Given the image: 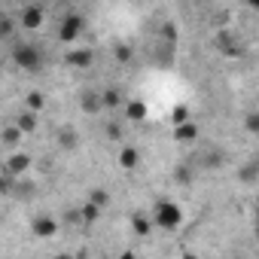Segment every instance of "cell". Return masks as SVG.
Here are the masks:
<instances>
[{
  "label": "cell",
  "mask_w": 259,
  "mask_h": 259,
  "mask_svg": "<svg viewBox=\"0 0 259 259\" xmlns=\"http://www.w3.org/2000/svg\"><path fill=\"white\" fill-rule=\"evenodd\" d=\"M10 55H13V64L25 73H37L43 67V49L37 43H16Z\"/></svg>",
  "instance_id": "cell-1"
},
{
  "label": "cell",
  "mask_w": 259,
  "mask_h": 259,
  "mask_svg": "<svg viewBox=\"0 0 259 259\" xmlns=\"http://www.w3.org/2000/svg\"><path fill=\"white\" fill-rule=\"evenodd\" d=\"M150 217H153V223H156L159 229H165V232H174V229L183 223V210H180V204H174V201H159Z\"/></svg>",
  "instance_id": "cell-2"
},
{
  "label": "cell",
  "mask_w": 259,
  "mask_h": 259,
  "mask_svg": "<svg viewBox=\"0 0 259 259\" xmlns=\"http://www.w3.org/2000/svg\"><path fill=\"white\" fill-rule=\"evenodd\" d=\"M43 22H46V10H43L40 4H25V7L19 10V28H25V31H40Z\"/></svg>",
  "instance_id": "cell-3"
},
{
  "label": "cell",
  "mask_w": 259,
  "mask_h": 259,
  "mask_svg": "<svg viewBox=\"0 0 259 259\" xmlns=\"http://www.w3.org/2000/svg\"><path fill=\"white\" fill-rule=\"evenodd\" d=\"M82 28H85L82 16L70 10V13L61 19V25H58V40H61V43H76V37L82 34Z\"/></svg>",
  "instance_id": "cell-4"
},
{
  "label": "cell",
  "mask_w": 259,
  "mask_h": 259,
  "mask_svg": "<svg viewBox=\"0 0 259 259\" xmlns=\"http://www.w3.org/2000/svg\"><path fill=\"white\" fill-rule=\"evenodd\" d=\"M31 165H34V159H31L28 153H22V150H19V153H10V156H7L4 174H10V177H16V180H19V177H25V174L31 171Z\"/></svg>",
  "instance_id": "cell-5"
},
{
  "label": "cell",
  "mask_w": 259,
  "mask_h": 259,
  "mask_svg": "<svg viewBox=\"0 0 259 259\" xmlns=\"http://www.w3.org/2000/svg\"><path fill=\"white\" fill-rule=\"evenodd\" d=\"M122 116H125V122H147L150 107H147V101H144V98H125Z\"/></svg>",
  "instance_id": "cell-6"
},
{
  "label": "cell",
  "mask_w": 259,
  "mask_h": 259,
  "mask_svg": "<svg viewBox=\"0 0 259 259\" xmlns=\"http://www.w3.org/2000/svg\"><path fill=\"white\" fill-rule=\"evenodd\" d=\"M55 144H58V150L73 153V150L79 147V132H76L73 125H58V132H55Z\"/></svg>",
  "instance_id": "cell-7"
},
{
  "label": "cell",
  "mask_w": 259,
  "mask_h": 259,
  "mask_svg": "<svg viewBox=\"0 0 259 259\" xmlns=\"http://www.w3.org/2000/svg\"><path fill=\"white\" fill-rule=\"evenodd\" d=\"M79 110H82V113H89V116H98V113L104 110V98H101V92L85 89V92L79 95Z\"/></svg>",
  "instance_id": "cell-8"
},
{
  "label": "cell",
  "mask_w": 259,
  "mask_h": 259,
  "mask_svg": "<svg viewBox=\"0 0 259 259\" xmlns=\"http://www.w3.org/2000/svg\"><path fill=\"white\" fill-rule=\"evenodd\" d=\"M171 138L177 144H195L201 138V128H198V122H183V125H177L174 132H171Z\"/></svg>",
  "instance_id": "cell-9"
},
{
  "label": "cell",
  "mask_w": 259,
  "mask_h": 259,
  "mask_svg": "<svg viewBox=\"0 0 259 259\" xmlns=\"http://www.w3.org/2000/svg\"><path fill=\"white\" fill-rule=\"evenodd\" d=\"M31 232H34L37 238H52V235L58 232V220H52V217L40 213V217H34V220H31Z\"/></svg>",
  "instance_id": "cell-10"
},
{
  "label": "cell",
  "mask_w": 259,
  "mask_h": 259,
  "mask_svg": "<svg viewBox=\"0 0 259 259\" xmlns=\"http://www.w3.org/2000/svg\"><path fill=\"white\" fill-rule=\"evenodd\" d=\"M64 61H67L70 67H89V64L95 61V55H92V49H82V46H73V49H67V55H64Z\"/></svg>",
  "instance_id": "cell-11"
},
{
  "label": "cell",
  "mask_w": 259,
  "mask_h": 259,
  "mask_svg": "<svg viewBox=\"0 0 259 259\" xmlns=\"http://www.w3.org/2000/svg\"><path fill=\"white\" fill-rule=\"evenodd\" d=\"M226 162V156L220 153V150H204L198 159H195V168L198 171H213V168H220Z\"/></svg>",
  "instance_id": "cell-12"
},
{
  "label": "cell",
  "mask_w": 259,
  "mask_h": 259,
  "mask_svg": "<svg viewBox=\"0 0 259 259\" xmlns=\"http://www.w3.org/2000/svg\"><path fill=\"white\" fill-rule=\"evenodd\" d=\"M22 138H25V135H22V128H19L16 122H10V125H4V135H0V141H4V147H7L10 153H19L16 147L22 144Z\"/></svg>",
  "instance_id": "cell-13"
},
{
  "label": "cell",
  "mask_w": 259,
  "mask_h": 259,
  "mask_svg": "<svg viewBox=\"0 0 259 259\" xmlns=\"http://www.w3.org/2000/svg\"><path fill=\"white\" fill-rule=\"evenodd\" d=\"M138 162H141L138 147L122 144V150H119V165H122V171H135V168H138Z\"/></svg>",
  "instance_id": "cell-14"
},
{
  "label": "cell",
  "mask_w": 259,
  "mask_h": 259,
  "mask_svg": "<svg viewBox=\"0 0 259 259\" xmlns=\"http://www.w3.org/2000/svg\"><path fill=\"white\" fill-rule=\"evenodd\" d=\"M217 46H220L223 55H238V43H235V37L229 31H220L217 34Z\"/></svg>",
  "instance_id": "cell-15"
},
{
  "label": "cell",
  "mask_w": 259,
  "mask_h": 259,
  "mask_svg": "<svg viewBox=\"0 0 259 259\" xmlns=\"http://www.w3.org/2000/svg\"><path fill=\"white\" fill-rule=\"evenodd\" d=\"M34 192H37V186H34L31 180H25V177H19V180L13 183V192H10V195H13V198H31Z\"/></svg>",
  "instance_id": "cell-16"
},
{
  "label": "cell",
  "mask_w": 259,
  "mask_h": 259,
  "mask_svg": "<svg viewBox=\"0 0 259 259\" xmlns=\"http://www.w3.org/2000/svg\"><path fill=\"white\" fill-rule=\"evenodd\" d=\"M16 125L22 128V135H31V132H37V113H31V110H22V113H19V119H16Z\"/></svg>",
  "instance_id": "cell-17"
},
{
  "label": "cell",
  "mask_w": 259,
  "mask_h": 259,
  "mask_svg": "<svg viewBox=\"0 0 259 259\" xmlns=\"http://www.w3.org/2000/svg\"><path fill=\"white\" fill-rule=\"evenodd\" d=\"M153 226H156V223H153V217H144V213H135V217H132V229H135L141 238H144V235H150V232H153Z\"/></svg>",
  "instance_id": "cell-18"
},
{
  "label": "cell",
  "mask_w": 259,
  "mask_h": 259,
  "mask_svg": "<svg viewBox=\"0 0 259 259\" xmlns=\"http://www.w3.org/2000/svg\"><path fill=\"white\" fill-rule=\"evenodd\" d=\"M43 107H46V95H43V92H28V95H25V110L40 113Z\"/></svg>",
  "instance_id": "cell-19"
},
{
  "label": "cell",
  "mask_w": 259,
  "mask_h": 259,
  "mask_svg": "<svg viewBox=\"0 0 259 259\" xmlns=\"http://www.w3.org/2000/svg\"><path fill=\"white\" fill-rule=\"evenodd\" d=\"M101 98H104V107H110V110L125 107V101H122V92H119V89H104V92H101Z\"/></svg>",
  "instance_id": "cell-20"
},
{
  "label": "cell",
  "mask_w": 259,
  "mask_h": 259,
  "mask_svg": "<svg viewBox=\"0 0 259 259\" xmlns=\"http://www.w3.org/2000/svg\"><path fill=\"white\" fill-rule=\"evenodd\" d=\"M98 217H101V207H98V204H92V201H89V204H82V207H79V223H95Z\"/></svg>",
  "instance_id": "cell-21"
},
{
  "label": "cell",
  "mask_w": 259,
  "mask_h": 259,
  "mask_svg": "<svg viewBox=\"0 0 259 259\" xmlns=\"http://www.w3.org/2000/svg\"><path fill=\"white\" fill-rule=\"evenodd\" d=\"M238 180H241V183H253V180H259V168H256V162L244 165V168L238 171Z\"/></svg>",
  "instance_id": "cell-22"
},
{
  "label": "cell",
  "mask_w": 259,
  "mask_h": 259,
  "mask_svg": "<svg viewBox=\"0 0 259 259\" xmlns=\"http://www.w3.org/2000/svg\"><path fill=\"white\" fill-rule=\"evenodd\" d=\"M113 55H116V61H119V64H128V61H132V55H135V49H132V46H125V43H119Z\"/></svg>",
  "instance_id": "cell-23"
},
{
  "label": "cell",
  "mask_w": 259,
  "mask_h": 259,
  "mask_svg": "<svg viewBox=\"0 0 259 259\" xmlns=\"http://www.w3.org/2000/svg\"><path fill=\"white\" fill-rule=\"evenodd\" d=\"M13 31H16V22H13L10 16H0V37L10 40V37H13Z\"/></svg>",
  "instance_id": "cell-24"
},
{
  "label": "cell",
  "mask_w": 259,
  "mask_h": 259,
  "mask_svg": "<svg viewBox=\"0 0 259 259\" xmlns=\"http://www.w3.org/2000/svg\"><path fill=\"white\" fill-rule=\"evenodd\" d=\"M183 122H192V119H189V110H186V107H177V110L171 113V125L177 128V125H183Z\"/></svg>",
  "instance_id": "cell-25"
},
{
  "label": "cell",
  "mask_w": 259,
  "mask_h": 259,
  "mask_svg": "<svg viewBox=\"0 0 259 259\" xmlns=\"http://www.w3.org/2000/svg\"><path fill=\"white\" fill-rule=\"evenodd\" d=\"M89 201H92V204H98V207H107V201H110V195H107V189H92V195H89Z\"/></svg>",
  "instance_id": "cell-26"
},
{
  "label": "cell",
  "mask_w": 259,
  "mask_h": 259,
  "mask_svg": "<svg viewBox=\"0 0 259 259\" xmlns=\"http://www.w3.org/2000/svg\"><path fill=\"white\" fill-rule=\"evenodd\" d=\"M244 128L250 135H259V113H247L244 116Z\"/></svg>",
  "instance_id": "cell-27"
},
{
  "label": "cell",
  "mask_w": 259,
  "mask_h": 259,
  "mask_svg": "<svg viewBox=\"0 0 259 259\" xmlns=\"http://www.w3.org/2000/svg\"><path fill=\"white\" fill-rule=\"evenodd\" d=\"M174 180H177V183H189V180H192L189 168H186V165H180V168H177V174H174Z\"/></svg>",
  "instance_id": "cell-28"
},
{
  "label": "cell",
  "mask_w": 259,
  "mask_h": 259,
  "mask_svg": "<svg viewBox=\"0 0 259 259\" xmlns=\"http://www.w3.org/2000/svg\"><path fill=\"white\" fill-rule=\"evenodd\" d=\"M52 259H76V256H70V253H58V256H52Z\"/></svg>",
  "instance_id": "cell-29"
},
{
  "label": "cell",
  "mask_w": 259,
  "mask_h": 259,
  "mask_svg": "<svg viewBox=\"0 0 259 259\" xmlns=\"http://www.w3.org/2000/svg\"><path fill=\"white\" fill-rule=\"evenodd\" d=\"M119 259H135V253H128V250H125V253H119Z\"/></svg>",
  "instance_id": "cell-30"
},
{
  "label": "cell",
  "mask_w": 259,
  "mask_h": 259,
  "mask_svg": "<svg viewBox=\"0 0 259 259\" xmlns=\"http://www.w3.org/2000/svg\"><path fill=\"white\" fill-rule=\"evenodd\" d=\"M253 10H256V13H259V0H256V4H253Z\"/></svg>",
  "instance_id": "cell-31"
},
{
  "label": "cell",
  "mask_w": 259,
  "mask_h": 259,
  "mask_svg": "<svg viewBox=\"0 0 259 259\" xmlns=\"http://www.w3.org/2000/svg\"><path fill=\"white\" fill-rule=\"evenodd\" d=\"M256 168H259V156H256Z\"/></svg>",
  "instance_id": "cell-32"
},
{
  "label": "cell",
  "mask_w": 259,
  "mask_h": 259,
  "mask_svg": "<svg viewBox=\"0 0 259 259\" xmlns=\"http://www.w3.org/2000/svg\"><path fill=\"white\" fill-rule=\"evenodd\" d=\"M256 223H259V210H256Z\"/></svg>",
  "instance_id": "cell-33"
},
{
  "label": "cell",
  "mask_w": 259,
  "mask_h": 259,
  "mask_svg": "<svg viewBox=\"0 0 259 259\" xmlns=\"http://www.w3.org/2000/svg\"><path fill=\"white\" fill-rule=\"evenodd\" d=\"M186 259H192V256H186Z\"/></svg>",
  "instance_id": "cell-34"
}]
</instances>
